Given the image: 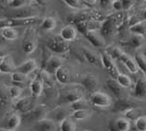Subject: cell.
Here are the masks:
<instances>
[{"label": "cell", "mask_w": 146, "mask_h": 131, "mask_svg": "<svg viewBox=\"0 0 146 131\" xmlns=\"http://www.w3.org/2000/svg\"><path fill=\"white\" fill-rule=\"evenodd\" d=\"M31 89V93H32V97L38 98L42 94L44 90V81L42 79V75L39 74L36 76V78L34 79L30 84Z\"/></svg>", "instance_id": "16"}, {"label": "cell", "mask_w": 146, "mask_h": 131, "mask_svg": "<svg viewBox=\"0 0 146 131\" xmlns=\"http://www.w3.org/2000/svg\"><path fill=\"white\" fill-rule=\"evenodd\" d=\"M83 99V94L82 91L79 90H67V91H62L59 95V103H73L77 101Z\"/></svg>", "instance_id": "9"}, {"label": "cell", "mask_w": 146, "mask_h": 131, "mask_svg": "<svg viewBox=\"0 0 146 131\" xmlns=\"http://www.w3.org/2000/svg\"><path fill=\"white\" fill-rule=\"evenodd\" d=\"M111 6H112L113 9L116 11H122V0H115V1L111 2Z\"/></svg>", "instance_id": "43"}, {"label": "cell", "mask_w": 146, "mask_h": 131, "mask_svg": "<svg viewBox=\"0 0 146 131\" xmlns=\"http://www.w3.org/2000/svg\"><path fill=\"white\" fill-rule=\"evenodd\" d=\"M141 17H143V21H146V7L144 9L143 12V15H141Z\"/></svg>", "instance_id": "45"}, {"label": "cell", "mask_w": 146, "mask_h": 131, "mask_svg": "<svg viewBox=\"0 0 146 131\" xmlns=\"http://www.w3.org/2000/svg\"><path fill=\"white\" fill-rule=\"evenodd\" d=\"M84 36L87 38V40L89 41L90 43L94 46V47H98V48L105 47V45H106L105 38H104L99 32H97L96 30L88 32Z\"/></svg>", "instance_id": "17"}, {"label": "cell", "mask_w": 146, "mask_h": 131, "mask_svg": "<svg viewBox=\"0 0 146 131\" xmlns=\"http://www.w3.org/2000/svg\"><path fill=\"white\" fill-rule=\"evenodd\" d=\"M100 26L99 23L96 21H82V22H79L76 24V30L77 32H80L83 35H85L88 32H94V30H97L98 29H100Z\"/></svg>", "instance_id": "15"}, {"label": "cell", "mask_w": 146, "mask_h": 131, "mask_svg": "<svg viewBox=\"0 0 146 131\" xmlns=\"http://www.w3.org/2000/svg\"><path fill=\"white\" fill-rule=\"evenodd\" d=\"M1 35L4 39L9 41H15L18 38V32L13 28H5L1 30Z\"/></svg>", "instance_id": "33"}, {"label": "cell", "mask_w": 146, "mask_h": 131, "mask_svg": "<svg viewBox=\"0 0 146 131\" xmlns=\"http://www.w3.org/2000/svg\"><path fill=\"white\" fill-rule=\"evenodd\" d=\"M106 87L117 99L123 98V88L117 82L116 79L109 78L106 80Z\"/></svg>", "instance_id": "21"}, {"label": "cell", "mask_w": 146, "mask_h": 131, "mask_svg": "<svg viewBox=\"0 0 146 131\" xmlns=\"http://www.w3.org/2000/svg\"><path fill=\"white\" fill-rule=\"evenodd\" d=\"M0 72L4 74H13L16 72V67L14 66L10 56H5L0 62Z\"/></svg>", "instance_id": "19"}, {"label": "cell", "mask_w": 146, "mask_h": 131, "mask_svg": "<svg viewBox=\"0 0 146 131\" xmlns=\"http://www.w3.org/2000/svg\"><path fill=\"white\" fill-rule=\"evenodd\" d=\"M21 119L20 115H18V114H12L9 118V120H7V124L6 128L9 129V130L14 131L15 129L18 128L19 126L21 125Z\"/></svg>", "instance_id": "32"}, {"label": "cell", "mask_w": 146, "mask_h": 131, "mask_svg": "<svg viewBox=\"0 0 146 131\" xmlns=\"http://www.w3.org/2000/svg\"><path fill=\"white\" fill-rule=\"evenodd\" d=\"M107 54H108L112 58L113 57L114 58H117L119 60L121 63H123V65L125 66L127 69H128L131 74H137L138 71H139L135 60L131 58L129 55H127L126 53H124L118 47H113L110 50V52Z\"/></svg>", "instance_id": "2"}, {"label": "cell", "mask_w": 146, "mask_h": 131, "mask_svg": "<svg viewBox=\"0 0 146 131\" xmlns=\"http://www.w3.org/2000/svg\"><path fill=\"white\" fill-rule=\"evenodd\" d=\"M84 131H90V130H84Z\"/></svg>", "instance_id": "48"}, {"label": "cell", "mask_w": 146, "mask_h": 131, "mask_svg": "<svg viewBox=\"0 0 146 131\" xmlns=\"http://www.w3.org/2000/svg\"><path fill=\"white\" fill-rule=\"evenodd\" d=\"M91 115V112L89 110H79V111H75L72 113V118L75 119V120H79V121H82L85 120Z\"/></svg>", "instance_id": "36"}, {"label": "cell", "mask_w": 146, "mask_h": 131, "mask_svg": "<svg viewBox=\"0 0 146 131\" xmlns=\"http://www.w3.org/2000/svg\"><path fill=\"white\" fill-rule=\"evenodd\" d=\"M21 92H22V89L20 87H17V86H11L9 89V97L10 99H19L21 97Z\"/></svg>", "instance_id": "40"}, {"label": "cell", "mask_w": 146, "mask_h": 131, "mask_svg": "<svg viewBox=\"0 0 146 131\" xmlns=\"http://www.w3.org/2000/svg\"><path fill=\"white\" fill-rule=\"evenodd\" d=\"M121 23L118 21L117 17H109L106 19L102 25L100 26V34L104 37H110L114 35L117 29L119 28Z\"/></svg>", "instance_id": "3"}, {"label": "cell", "mask_w": 146, "mask_h": 131, "mask_svg": "<svg viewBox=\"0 0 146 131\" xmlns=\"http://www.w3.org/2000/svg\"><path fill=\"white\" fill-rule=\"evenodd\" d=\"M56 25V21L53 17H48L46 19H44V21H42L41 23V28L42 30H45V32H49L52 30Z\"/></svg>", "instance_id": "35"}, {"label": "cell", "mask_w": 146, "mask_h": 131, "mask_svg": "<svg viewBox=\"0 0 146 131\" xmlns=\"http://www.w3.org/2000/svg\"><path fill=\"white\" fill-rule=\"evenodd\" d=\"M42 20L39 17H31L25 19H4L0 20V29L5 28H17V27H25V26H33L35 24H39Z\"/></svg>", "instance_id": "1"}, {"label": "cell", "mask_w": 146, "mask_h": 131, "mask_svg": "<svg viewBox=\"0 0 146 131\" xmlns=\"http://www.w3.org/2000/svg\"><path fill=\"white\" fill-rule=\"evenodd\" d=\"M60 131H76V125L71 117H66L59 122Z\"/></svg>", "instance_id": "29"}, {"label": "cell", "mask_w": 146, "mask_h": 131, "mask_svg": "<svg viewBox=\"0 0 146 131\" xmlns=\"http://www.w3.org/2000/svg\"><path fill=\"white\" fill-rule=\"evenodd\" d=\"M77 34H78V32L75 27L72 25H68L61 30L59 37L66 43H68V42H72L76 39Z\"/></svg>", "instance_id": "18"}, {"label": "cell", "mask_w": 146, "mask_h": 131, "mask_svg": "<svg viewBox=\"0 0 146 131\" xmlns=\"http://www.w3.org/2000/svg\"><path fill=\"white\" fill-rule=\"evenodd\" d=\"M90 102L94 106L99 107V108H107L112 105V100H111L110 96L99 91L91 93Z\"/></svg>", "instance_id": "5"}, {"label": "cell", "mask_w": 146, "mask_h": 131, "mask_svg": "<svg viewBox=\"0 0 146 131\" xmlns=\"http://www.w3.org/2000/svg\"><path fill=\"white\" fill-rule=\"evenodd\" d=\"M46 115V107L45 105H38L30 111L29 113L22 114L21 116V121L25 123H37L44 119Z\"/></svg>", "instance_id": "4"}, {"label": "cell", "mask_w": 146, "mask_h": 131, "mask_svg": "<svg viewBox=\"0 0 146 131\" xmlns=\"http://www.w3.org/2000/svg\"><path fill=\"white\" fill-rule=\"evenodd\" d=\"M134 60H135V62H136L138 69L143 73L144 77H146V56L143 53L137 52L135 54Z\"/></svg>", "instance_id": "30"}, {"label": "cell", "mask_w": 146, "mask_h": 131, "mask_svg": "<svg viewBox=\"0 0 146 131\" xmlns=\"http://www.w3.org/2000/svg\"><path fill=\"white\" fill-rule=\"evenodd\" d=\"M134 5H135V1H132V0H122V7L124 11L130 10Z\"/></svg>", "instance_id": "42"}, {"label": "cell", "mask_w": 146, "mask_h": 131, "mask_svg": "<svg viewBox=\"0 0 146 131\" xmlns=\"http://www.w3.org/2000/svg\"><path fill=\"white\" fill-rule=\"evenodd\" d=\"M46 45L52 52L56 54H64L68 52V49H70L68 43H66L65 41H63L59 36L50 38L47 41Z\"/></svg>", "instance_id": "7"}, {"label": "cell", "mask_w": 146, "mask_h": 131, "mask_svg": "<svg viewBox=\"0 0 146 131\" xmlns=\"http://www.w3.org/2000/svg\"><path fill=\"white\" fill-rule=\"evenodd\" d=\"M34 128L36 131H56V124L55 121L51 119L44 118L43 120L35 123Z\"/></svg>", "instance_id": "22"}, {"label": "cell", "mask_w": 146, "mask_h": 131, "mask_svg": "<svg viewBox=\"0 0 146 131\" xmlns=\"http://www.w3.org/2000/svg\"><path fill=\"white\" fill-rule=\"evenodd\" d=\"M132 96L139 100L146 99V77L141 76L137 79L132 91Z\"/></svg>", "instance_id": "12"}, {"label": "cell", "mask_w": 146, "mask_h": 131, "mask_svg": "<svg viewBox=\"0 0 146 131\" xmlns=\"http://www.w3.org/2000/svg\"><path fill=\"white\" fill-rule=\"evenodd\" d=\"M132 108H135V105L125 98L118 99V101L116 103V105H115V106H114L115 111L123 112V113H125L126 111H128L129 109H132Z\"/></svg>", "instance_id": "26"}, {"label": "cell", "mask_w": 146, "mask_h": 131, "mask_svg": "<svg viewBox=\"0 0 146 131\" xmlns=\"http://www.w3.org/2000/svg\"><path fill=\"white\" fill-rule=\"evenodd\" d=\"M100 57H101L102 66H104V67L107 70L108 74L111 76V78L116 79L117 75L119 74L120 72H119V70H118V68L116 66V64H115L113 58L107 53H102Z\"/></svg>", "instance_id": "8"}, {"label": "cell", "mask_w": 146, "mask_h": 131, "mask_svg": "<svg viewBox=\"0 0 146 131\" xmlns=\"http://www.w3.org/2000/svg\"><path fill=\"white\" fill-rule=\"evenodd\" d=\"M127 44L129 45L133 49H139L144 44V37L132 34V36L129 38V40H128Z\"/></svg>", "instance_id": "31"}, {"label": "cell", "mask_w": 146, "mask_h": 131, "mask_svg": "<svg viewBox=\"0 0 146 131\" xmlns=\"http://www.w3.org/2000/svg\"><path fill=\"white\" fill-rule=\"evenodd\" d=\"M143 55H144V56H146V51H145V52H144V54H143Z\"/></svg>", "instance_id": "47"}, {"label": "cell", "mask_w": 146, "mask_h": 131, "mask_svg": "<svg viewBox=\"0 0 146 131\" xmlns=\"http://www.w3.org/2000/svg\"><path fill=\"white\" fill-rule=\"evenodd\" d=\"M109 131H129L130 122L125 117H117L108 123Z\"/></svg>", "instance_id": "11"}, {"label": "cell", "mask_w": 146, "mask_h": 131, "mask_svg": "<svg viewBox=\"0 0 146 131\" xmlns=\"http://www.w3.org/2000/svg\"><path fill=\"white\" fill-rule=\"evenodd\" d=\"M36 98H33L32 96L30 97H24L20 99L15 105V108L17 111H19L22 114L29 113L30 111H32L34 107L36 106Z\"/></svg>", "instance_id": "10"}, {"label": "cell", "mask_w": 146, "mask_h": 131, "mask_svg": "<svg viewBox=\"0 0 146 131\" xmlns=\"http://www.w3.org/2000/svg\"><path fill=\"white\" fill-rule=\"evenodd\" d=\"M37 47V38L34 30L30 29L27 30L22 42V50L25 54H32Z\"/></svg>", "instance_id": "6"}, {"label": "cell", "mask_w": 146, "mask_h": 131, "mask_svg": "<svg viewBox=\"0 0 146 131\" xmlns=\"http://www.w3.org/2000/svg\"><path fill=\"white\" fill-rule=\"evenodd\" d=\"M64 2L66 3L67 6L70 7L73 9L80 10L84 7L82 1H80V0H65Z\"/></svg>", "instance_id": "41"}, {"label": "cell", "mask_w": 146, "mask_h": 131, "mask_svg": "<svg viewBox=\"0 0 146 131\" xmlns=\"http://www.w3.org/2000/svg\"><path fill=\"white\" fill-rule=\"evenodd\" d=\"M82 87L85 89L86 91H88L91 93L98 91L99 88V80L94 75H86L82 80Z\"/></svg>", "instance_id": "14"}, {"label": "cell", "mask_w": 146, "mask_h": 131, "mask_svg": "<svg viewBox=\"0 0 146 131\" xmlns=\"http://www.w3.org/2000/svg\"><path fill=\"white\" fill-rule=\"evenodd\" d=\"M62 66H63L62 59L57 56H53L51 57H49L46 62H45L44 69L45 72L48 73V74L55 75V73L56 72L57 69L60 68Z\"/></svg>", "instance_id": "13"}, {"label": "cell", "mask_w": 146, "mask_h": 131, "mask_svg": "<svg viewBox=\"0 0 146 131\" xmlns=\"http://www.w3.org/2000/svg\"><path fill=\"white\" fill-rule=\"evenodd\" d=\"M82 52H83V55L85 56L86 60L90 64L94 65V66H101L102 65L101 57H100V56H98L95 52L92 51L90 49H87V48H83Z\"/></svg>", "instance_id": "23"}, {"label": "cell", "mask_w": 146, "mask_h": 131, "mask_svg": "<svg viewBox=\"0 0 146 131\" xmlns=\"http://www.w3.org/2000/svg\"><path fill=\"white\" fill-rule=\"evenodd\" d=\"M55 76L57 79V81L61 84H67L70 81V71L66 67H61L56 70L55 73Z\"/></svg>", "instance_id": "27"}, {"label": "cell", "mask_w": 146, "mask_h": 131, "mask_svg": "<svg viewBox=\"0 0 146 131\" xmlns=\"http://www.w3.org/2000/svg\"><path fill=\"white\" fill-rule=\"evenodd\" d=\"M0 131H12V130H9L7 128H0Z\"/></svg>", "instance_id": "46"}, {"label": "cell", "mask_w": 146, "mask_h": 131, "mask_svg": "<svg viewBox=\"0 0 146 131\" xmlns=\"http://www.w3.org/2000/svg\"><path fill=\"white\" fill-rule=\"evenodd\" d=\"M11 99L9 94V90L4 87L0 86V111H3L9 107Z\"/></svg>", "instance_id": "25"}, {"label": "cell", "mask_w": 146, "mask_h": 131, "mask_svg": "<svg viewBox=\"0 0 146 131\" xmlns=\"http://www.w3.org/2000/svg\"><path fill=\"white\" fill-rule=\"evenodd\" d=\"M5 56H7V54L5 52H3V50L0 48V61H1Z\"/></svg>", "instance_id": "44"}, {"label": "cell", "mask_w": 146, "mask_h": 131, "mask_svg": "<svg viewBox=\"0 0 146 131\" xmlns=\"http://www.w3.org/2000/svg\"><path fill=\"white\" fill-rule=\"evenodd\" d=\"M116 80L123 89L129 88L130 86H131V84H132L131 79H130L128 75L123 74V73H119V74L117 75Z\"/></svg>", "instance_id": "34"}, {"label": "cell", "mask_w": 146, "mask_h": 131, "mask_svg": "<svg viewBox=\"0 0 146 131\" xmlns=\"http://www.w3.org/2000/svg\"><path fill=\"white\" fill-rule=\"evenodd\" d=\"M29 4V1L27 0H9L7 1V5L12 9H18L24 7Z\"/></svg>", "instance_id": "37"}, {"label": "cell", "mask_w": 146, "mask_h": 131, "mask_svg": "<svg viewBox=\"0 0 146 131\" xmlns=\"http://www.w3.org/2000/svg\"><path fill=\"white\" fill-rule=\"evenodd\" d=\"M135 128L137 131H146V116L141 115L135 119Z\"/></svg>", "instance_id": "39"}, {"label": "cell", "mask_w": 146, "mask_h": 131, "mask_svg": "<svg viewBox=\"0 0 146 131\" xmlns=\"http://www.w3.org/2000/svg\"><path fill=\"white\" fill-rule=\"evenodd\" d=\"M129 30L134 35H140L144 37V35L146 34V21H141L137 22L135 24L129 26Z\"/></svg>", "instance_id": "28"}, {"label": "cell", "mask_w": 146, "mask_h": 131, "mask_svg": "<svg viewBox=\"0 0 146 131\" xmlns=\"http://www.w3.org/2000/svg\"><path fill=\"white\" fill-rule=\"evenodd\" d=\"M11 80H12L14 86L20 87L22 89L28 84L29 79L26 75H23L19 72H15L13 74H11Z\"/></svg>", "instance_id": "24"}, {"label": "cell", "mask_w": 146, "mask_h": 131, "mask_svg": "<svg viewBox=\"0 0 146 131\" xmlns=\"http://www.w3.org/2000/svg\"><path fill=\"white\" fill-rule=\"evenodd\" d=\"M37 67V65H36V62L34 61L33 59H29L25 61V62L19 66V67H16V72H19V73H21V74L23 75H29L31 74L33 71H34Z\"/></svg>", "instance_id": "20"}, {"label": "cell", "mask_w": 146, "mask_h": 131, "mask_svg": "<svg viewBox=\"0 0 146 131\" xmlns=\"http://www.w3.org/2000/svg\"><path fill=\"white\" fill-rule=\"evenodd\" d=\"M70 107H71V110H73V112L79 111V110H87L88 105L85 100L82 99V100H80V101H77L75 103H71Z\"/></svg>", "instance_id": "38"}]
</instances>
